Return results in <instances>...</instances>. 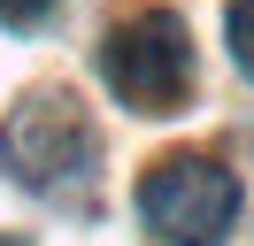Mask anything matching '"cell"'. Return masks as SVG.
I'll return each instance as SVG.
<instances>
[{"label": "cell", "mask_w": 254, "mask_h": 246, "mask_svg": "<svg viewBox=\"0 0 254 246\" xmlns=\"http://www.w3.org/2000/svg\"><path fill=\"white\" fill-rule=\"evenodd\" d=\"M100 77L131 116H177L192 92V31L170 8H131L100 39Z\"/></svg>", "instance_id": "cell-1"}, {"label": "cell", "mask_w": 254, "mask_h": 246, "mask_svg": "<svg viewBox=\"0 0 254 246\" xmlns=\"http://www.w3.org/2000/svg\"><path fill=\"white\" fill-rule=\"evenodd\" d=\"M139 215L162 246H223L239 215V177L216 154H162L139 177Z\"/></svg>", "instance_id": "cell-2"}, {"label": "cell", "mask_w": 254, "mask_h": 246, "mask_svg": "<svg viewBox=\"0 0 254 246\" xmlns=\"http://www.w3.org/2000/svg\"><path fill=\"white\" fill-rule=\"evenodd\" d=\"M0 162L31 192H77L100 162V138H93V123H85V108L69 92H31L0 123Z\"/></svg>", "instance_id": "cell-3"}, {"label": "cell", "mask_w": 254, "mask_h": 246, "mask_svg": "<svg viewBox=\"0 0 254 246\" xmlns=\"http://www.w3.org/2000/svg\"><path fill=\"white\" fill-rule=\"evenodd\" d=\"M223 39H231V62L254 77V0H231V15H223Z\"/></svg>", "instance_id": "cell-4"}, {"label": "cell", "mask_w": 254, "mask_h": 246, "mask_svg": "<svg viewBox=\"0 0 254 246\" xmlns=\"http://www.w3.org/2000/svg\"><path fill=\"white\" fill-rule=\"evenodd\" d=\"M47 15H54V0H0V23L8 31H39Z\"/></svg>", "instance_id": "cell-5"}, {"label": "cell", "mask_w": 254, "mask_h": 246, "mask_svg": "<svg viewBox=\"0 0 254 246\" xmlns=\"http://www.w3.org/2000/svg\"><path fill=\"white\" fill-rule=\"evenodd\" d=\"M0 246H16V239H0Z\"/></svg>", "instance_id": "cell-6"}]
</instances>
